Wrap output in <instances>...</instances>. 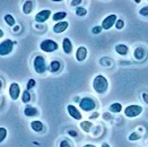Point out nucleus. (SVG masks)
Segmentation results:
<instances>
[{"instance_id": "obj_1", "label": "nucleus", "mask_w": 148, "mask_h": 147, "mask_svg": "<svg viewBox=\"0 0 148 147\" xmlns=\"http://www.w3.org/2000/svg\"><path fill=\"white\" fill-rule=\"evenodd\" d=\"M108 86H109V83H108V79L103 76V75H99L97 77H95L94 82H93V87L94 89L99 93V94H103L106 92L108 89Z\"/></svg>"}, {"instance_id": "obj_2", "label": "nucleus", "mask_w": 148, "mask_h": 147, "mask_svg": "<svg viewBox=\"0 0 148 147\" xmlns=\"http://www.w3.org/2000/svg\"><path fill=\"white\" fill-rule=\"evenodd\" d=\"M34 69L37 74H43L47 70V65H45V60L42 56H37L34 59Z\"/></svg>"}, {"instance_id": "obj_3", "label": "nucleus", "mask_w": 148, "mask_h": 147, "mask_svg": "<svg viewBox=\"0 0 148 147\" xmlns=\"http://www.w3.org/2000/svg\"><path fill=\"white\" fill-rule=\"evenodd\" d=\"M141 112H143V108L140 105H129L125 108L124 114L128 118H135L137 115H139Z\"/></svg>"}, {"instance_id": "obj_4", "label": "nucleus", "mask_w": 148, "mask_h": 147, "mask_svg": "<svg viewBox=\"0 0 148 147\" xmlns=\"http://www.w3.org/2000/svg\"><path fill=\"white\" fill-rule=\"evenodd\" d=\"M40 48L44 52H53V51L58 49V44L52 40H44V41L41 42Z\"/></svg>"}, {"instance_id": "obj_5", "label": "nucleus", "mask_w": 148, "mask_h": 147, "mask_svg": "<svg viewBox=\"0 0 148 147\" xmlns=\"http://www.w3.org/2000/svg\"><path fill=\"white\" fill-rule=\"evenodd\" d=\"M14 48V42L12 40H5L0 43V54L1 56H7L12 52Z\"/></svg>"}, {"instance_id": "obj_6", "label": "nucleus", "mask_w": 148, "mask_h": 147, "mask_svg": "<svg viewBox=\"0 0 148 147\" xmlns=\"http://www.w3.org/2000/svg\"><path fill=\"white\" fill-rule=\"evenodd\" d=\"M79 106H80V109H82V110H84V111H92V110H94V109H95L96 103H95V101H94V100H92V98H84L82 101H80Z\"/></svg>"}, {"instance_id": "obj_7", "label": "nucleus", "mask_w": 148, "mask_h": 147, "mask_svg": "<svg viewBox=\"0 0 148 147\" xmlns=\"http://www.w3.org/2000/svg\"><path fill=\"white\" fill-rule=\"evenodd\" d=\"M116 23V16L114 15V14H112L110 16H108L104 21H103V23H102V28H104V30H110L113 24H115Z\"/></svg>"}, {"instance_id": "obj_8", "label": "nucleus", "mask_w": 148, "mask_h": 147, "mask_svg": "<svg viewBox=\"0 0 148 147\" xmlns=\"http://www.w3.org/2000/svg\"><path fill=\"white\" fill-rule=\"evenodd\" d=\"M9 94H10V98H12L14 101L19 98V94H21V88H19L18 84L12 83V85H10V87H9Z\"/></svg>"}, {"instance_id": "obj_9", "label": "nucleus", "mask_w": 148, "mask_h": 147, "mask_svg": "<svg viewBox=\"0 0 148 147\" xmlns=\"http://www.w3.org/2000/svg\"><path fill=\"white\" fill-rule=\"evenodd\" d=\"M50 14H51L50 10H42V12H37L36 16H35V21L38 23H43V22L48 21V18L50 17Z\"/></svg>"}, {"instance_id": "obj_10", "label": "nucleus", "mask_w": 148, "mask_h": 147, "mask_svg": "<svg viewBox=\"0 0 148 147\" xmlns=\"http://www.w3.org/2000/svg\"><path fill=\"white\" fill-rule=\"evenodd\" d=\"M87 57V49L85 47H80L77 49V52H76V59L78 61H84Z\"/></svg>"}, {"instance_id": "obj_11", "label": "nucleus", "mask_w": 148, "mask_h": 147, "mask_svg": "<svg viewBox=\"0 0 148 147\" xmlns=\"http://www.w3.org/2000/svg\"><path fill=\"white\" fill-rule=\"evenodd\" d=\"M68 26H69L68 22H59V23H57V24L53 26V32H56V33H62V32H64L68 28Z\"/></svg>"}, {"instance_id": "obj_12", "label": "nucleus", "mask_w": 148, "mask_h": 147, "mask_svg": "<svg viewBox=\"0 0 148 147\" xmlns=\"http://www.w3.org/2000/svg\"><path fill=\"white\" fill-rule=\"evenodd\" d=\"M68 113L74 118V119H77V120H80L82 119V113L77 110V108H75L74 105H68Z\"/></svg>"}, {"instance_id": "obj_13", "label": "nucleus", "mask_w": 148, "mask_h": 147, "mask_svg": "<svg viewBox=\"0 0 148 147\" xmlns=\"http://www.w3.org/2000/svg\"><path fill=\"white\" fill-rule=\"evenodd\" d=\"M62 48H63V51H64L66 53H71V51H73V44H71V42H70V40H69L68 37L63 38Z\"/></svg>"}, {"instance_id": "obj_14", "label": "nucleus", "mask_w": 148, "mask_h": 147, "mask_svg": "<svg viewBox=\"0 0 148 147\" xmlns=\"http://www.w3.org/2000/svg\"><path fill=\"white\" fill-rule=\"evenodd\" d=\"M31 127H32V129L34 130V131H36V133H40V131H42L43 130V123L41 122V121H33V122H31Z\"/></svg>"}, {"instance_id": "obj_15", "label": "nucleus", "mask_w": 148, "mask_h": 147, "mask_svg": "<svg viewBox=\"0 0 148 147\" xmlns=\"http://www.w3.org/2000/svg\"><path fill=\"white\" fill-rule=\"evenodd\" d=\"M115 50H116V52H118L119 54H121V56H125V54L128 53V47L124 45V44H118V45L115 47Z\"/></svg>"}, {"instance_id": "obj_16", "label": "nucleus", "mask_w": 148, "mask_h": 147, "mask_svg": "<svg viewBox=\"0 0 148 147\" xmlns=\"http://www.w3.org/2000/svg\"><path fill=\"white\" fill-rule=\"evenodd\" d=\"M25 115L26 117H35L37 115V110L35 108H32V106H27L24 111Z\"/></svg>"}, {"instance_id": "obj_17", "label": "nucleus", "mask_w": 148, "mask_h": 147, "mask_svg": "<svg viewBox=\"0 0 148 147\" xmlns=\"http://www.w3.org/2000/svg\"><path fill=\"white\" fill-rule=\"evenodd\" d=\"M33 2L32 1H26L24 3V6H23V10H24V12L26 14V15H28V14H31L32 12V10H33Z\"/></svg>"}, {"instance_id": "obj_18", "label": "nucleus", "mask_w": 148, "mask_h": 147, "mask_svg": "<svg viewBox=\"0 0 148 147\" xmlns=\"http://www.w3.org/2000/svg\"><path fill=\"white\" fill-rule=\"evenodd\" d=\"M145 57V51L143 48H137L135 50V58H136L137 60H140V59H143Z\"/></svg>"}, {"instance_id": "obj_19", "label": "nucleus", "mask_w": 148, "mask_h": 147, "mask_svg": "<svg viewBox=\"0 0 148 147\" xmlns=\"http://www.w3.org/2000/svg\"><path fill=\"white\" fill-rule=\"evenodd\" d=\"M67 16V12H56L54 15H53V21H56V22H58V21H61V19H63L64 17Z\"/></svg>"}, {"instance_id": "obj_20", "label": "nucleus", "mask_w": 148, "mask_h": 147, "mask_svg": "<svg viewBox=\"0 0 148 147\" xmlns=\"http://www.w3.org/2000/svg\"><path fill=\"white\" fill-rule=\"evenodd\" d=\"M50 71H52V73H56V71H58L59 69H60V62L59 61H52L51 62V65H50Z\"/></svg>"}, {"instance_id": "obj_21", "label": "nucleus", "mask_w": 148, "mask_h": 147, "mask_svg": "<svg viewBox=\"0 0 148 147\" xmlns=\"http://www.w3.org/2000/svg\"><path fill=\"white\" fill-rule=\"evenodd\" d=\"M121 110H122V106H121L120 103H113L110 106V111L113 112V113H119Z\"/></svg>"}, {"instance_id": "obj_22", "label": "nucleus", "mask_w": 148, "mask_h": 147, "mask_svg": "<svg viewBox=\"0 0 148 147\" xmlns=\"http://www.w3.org/2000/svg\"><path fill=\"white\" fill-rule=\"evenodd\" d=\"M80 127H82V129H83L84 131L88 133V131L90 130V128H92V123L88 122V121H84V122L80 123Z\"/></svg>"}, {"instance_id": "obj_23", "label": "nucleus", "mask_w": 148, "mask_h": 147, "mask_svg": "<svg viewBox=\"0 0 148 147\" xmlns=\"http://www.w3.org/2000/svg\"><path fill=\"white\" fill-rule=\"evenodd\" d=\"M5 21H6V23L9 25V26H14L15 23H16L12 15H6V16H5Z\"/></svg>"}, {"instance_id": "obj_24", "label": "nucleus", "mask_w": 148, "mask_h": 147, "mask_svg": "<svg viewBox=\"0 0 148 147\" xmlns=\"http://www.w3.org/2000/svg\"><path fill=\"white\" fill-rule=\"evenodd\" d=\"M22 100H23V102H24V103H27V102H29V100H31V94L28 93V91H25V92H23V96H22Z\"/></svg>"}, {"instance_id": "obj_25", "label": "nucleus", "mask_w": 148, "mask_h": 147, "mask_svg": "<svg viewBox=\"0 0 148 147\" xmlns=\"http://www.w3.org/2000/svg\"><path fill=\"white\" fill-rule=\"evenodd\" d=\"M86 14H87V10L85 8L78 7V8L76 9V15H78V16H84V15H86Z\"/></svg>"}, {"instance_id": "obj_26", "label": "nucleus", "mask_w": 148, "mask_h": 147, "mask_svg": "<svg viewBox=\"0 0 148 147\" xmlns=\"http://www.w3.org/2000/svg\"><path fill=\"white\" fill-rule=\"evenodd\" d=\"M7 136V130L5 128H0V142H3Z\"/></svg>"}, {"instance_id": "obj_27", "label": "nucleus", "mask_w": 148, "mask_h": 147, "mask_svg": "<svg viewBox=\"0 0 148 147\" xmlns=\"http://www.w3.org/2000/svg\"><path fill=\"white\" fill-rule=\"evenodd\" d=\"M139 138H140V135H139V134H137V133H132L131 135L129 136V140H131V142L138 140Z\"/></svg>"}, {"instance_id": "obj_28", "label": "nucleus", "mask_w": 148, "mask_h": 147, "mask_svg": "<svg viewBox=\"0 0 148 147\" xmlns=\"http://www.w3.org/2000/svg\"><path fill=\"white\" fill-rule=\"evenodd\" d=\"M123 26H124V22L122 21V19H119V21H116V23H115V27H116L118 30H121Z\"/></svg>"}, {"instance_id": "obj_29", "label": "nucleus", "mask_w": 148, "mask_h": 147, "mask_svg": "<svg viewBox=\"0 0 148 147\" xmlns=\"http://www.w3.org/2000/svg\"><path fill=\"white\" fill-rule=\"evenodd\" d=\"M34 86H35V80H34V79H29L28 83H27V89H31V88H33Z\"/></svg>"}, {"instance_id": "obj_30", "label": "nucleus", "mask_w": 148, "mask_h": 147, "mask_svg": "<svg viewBox=\"0 0 148 147\" xmlns=\"http://www.w3.org/2000/svg\"><path fill=\"white\" fill-rule=\"evenodd\" d=\"M139 14H140L141 16H148V6L147 7H144L143 9H140Z\"/></svg>"}, {"instance_id": "obj_31", "label": "nucleus", "mask_w": 148, "mask_h": 147, "mask_svg": "<svg viewBox=\"0 0 148 147\" xmlns=\"http://www.w3.org/2000/svg\"><path fill=\"white\" fill-rule=\"evenodd\" d=\"M101 31H102V26H95V27L92 30V32H93L94 34H99V33H101Z\"/></svg>"}, {"instance_id": "obj_32", "label": "nucleus", "mask_w": 148, "mask_h": 147, "mask_svg": "<svg viewBox=\"0 0 148 147\" xmlns=\"http://www.w3.org/2000/svg\"><path fill=\"white\" fill-rule=\"evenodd\" d=\"M60 147H70V144L68 143V140H62L61 144H60Z\"/></svg>"}, {"instance_id": "obj_33", "label": "nucleus", "mask_w": 148, "mask_h": 147, "mask_svg": "<svg viewBox=\"0 0 148 147\" xmlns=\"http://www.w3.org/2000/svg\"><path fill=\"white\" fill-rule=\"evenodd\" d=\"M80 2H82V0H73L71 1V6H76V5L80 3Z\"/></svg>"}, {"instance_id": "obj_34", "label": "nucleus", "mask_w": 148, "mask_h": 147, "mask_svg": "<svg viewBox=\"0 0 148 147\" xmlns=\"http://www.w3.org/2000/svg\"><path fill=\"white\" fill-rule=\"evenodd\" d=\"M143 98H144V100L148 103V94H146V93H145V94H143Z\"/></svg>"}, {"instance_id": "obj_35", "label": "nucleus", "mask_w": 148, "mask_h": 147, "mask_svg": "<svg viewBox=\"0 0 148 147\" xmlns=\"http://www.w3.org/2000/svg\"><path fill=\"white\" fill-rule=\"evenodd\" d=\"M102 147H110V145H109V144H106V143H104V144L102 145Z\"/></svg>"}, {"instance_id": "obj_36", "label": "nucleus", "mask_w": 148, "mask_h": 147, "mask_svg": "<svg viewBox=\"0 0 148 147\" xmlns=\"http://www.w3.org/2000/svg\"><path fill=\"white\" fill-rule=\"evenodd\" d=\"M69 134H70V135H73V136H76V133H73V131H69Z\"/></svg>"}, {"instance_id": "obj_37", "label": "nucleus", "mask_w": 148, "mask_h": 147, "mask_svg": "<svg viewBox=\"0 0 148 147\" xmlns=\"http://www.w3.org/2000/svg\"><path fill=\"white\" fill-rule=\"evenodd\" d=\"M84 147H95V146H93V145H85Z\"/></svg>"}]
</instances>
